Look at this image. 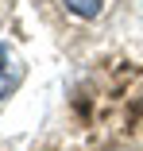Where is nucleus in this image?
Listing matches in <instances>:
<instances>
[{"instance_id":"nucleus-2","label":"nucleus","mask_w":143,"mask_h":151,"mask_svg":"<svg viewBox=\"0 0 143 151\" xmlns=\"http://www.w3.org/2000/svg\"><path fill=\"white\" fill-rule=\"evenodd\" d=\"M62 4L77 16V19H97L104 12V0H62Z\"/></svg>"},{"instance_id":"nucleus-3","label":"nucleus","mask_w":143,"mask_h":151,"mask_svg":"<svg viewBox=\"0 0 143 151\" xmlns=\"http://www.w3.org/2000/svg\"><path fill=\"white\" fill-rule=\"evenodd\" d=\"M108 151H132V147H124V143H116V147H108Z\"/></svg>"},{"instance_id":"nucleus-1","label":"nucleus","mask_w":143,"mask_h":151,"mask_svg":"<svg viewBox=\"0 0 143 151\" xmlns=\"http://www.w3.org/2000/svg\"><path fill=\"white\" fill-rule=\"evenodd\" d=\"M23 62L12 54V47L8 43H0V101H8L16 89H19V81H23Z\"/></svg>"}]
</instances>
